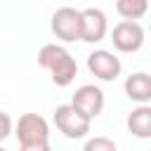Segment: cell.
I'll use <instances>...</instances> for the list:
<instances>
[{
    "label": "cell",
    "instance_id": "1",
    "mask_svg": "<svg viewBox=\"0 0 151 151\" xmlns=\"http://www.w3.org/2000/svg\"><path fill=\"white\" fill-rule=\"evenodd\" d=\"M38 64L50 71L52 83L59 85V87L71 85V83L76 80V76H78V64H76V59L71 57V52L64 50L61 45H54V42L40 47V52H38Z\"/></svg>",
    "mask_w": 151,
    "mask_h": 151
},
{
    "label": "cell",
    "instance_id": "2",
    "mask_svg": "<svg viewBox=\"0 0 151 151\" xmlns=\"http://www.w3.org/2000/svg\"><path fill=\"white\" fill-rule=\"evenodd\" d=\"M52 118H54L57 130L64 137H68V139H83V137H87L90 125H92V120H87L83 113H78L71 104H59L54 109Z\"/></svg>",
    "mask_w": 151,
    "mask_h": 151
},
{
    "label": "cell",
    "instance_id": "3",
    "mask_svg": "<svg viewBox=\"0 0 151 151\" xmlns=\"http://www.w3.org/2000/svg\"><path fill=\"white\" fill-rule=\"evenodd\" d=\"M17 139H19V146H26V144H40V142H50V125L42 116L38 113H24L19 120H17Z\"/></svg>",
    "mask_w": 151,
    "mask_h": 151
},
{
    "label": "cell",
    "instance_id": "4",
    "mask_svg": "<svg viewBox=\"0 0 151 151\" xmlns=\"http://www.w3.org/2000/svg\"><path fill=\"white\" fill-rule=\"evenodd\" d=\"M111 40H113V47L118 52H125V54L137 52L144 45V26L139 21H125L123 19V21H118L113 26Z\"/></svg>",
    "mask_w": 151,
    "mask_h": 151
},
{
    "label": "cell",
    "instance_id": "5",
    "mask_svg": "<svg viewBox=\"0 0 151 151\" xmlns=\"http://www.w3.org/2000/svg\"><path fill=\"white\" fill-rule=\"evenodd\" d=\"M52 33L64 42L80 40V9L76 7H59L52 14Z\"/></svg>",
    "mask_w": 151,
    "mask_h": 151
},
{
    "label": "cell",
    "instance_id": "6",
    "mask_svg": "<svg viewBox=\"0 0 151 151\" xmlns=\"http://www.w3.org/2000/svg\"><path fill=\"white\" fill-rule=\"evenodd\" d=\"M71 106L83 113L87 120H94L104 111V92L97 85H80L76 94L71 97Z\"/></svg>",
    "mask_w": 151,
    "mask_h": 151
},
{
    "label": "cell",
    "instance_id": "7",
    "mask_svg": "<svg viewBox=\"0 0 151 151\" xmlns=\"http://www.w3.org/2000/svg\"><path fill=\"white\" fill-rule=\"evenodd\" d=\"M106 33H109V21L99 7L80 9V40L94 45V42H101Z\"/></svg>",
    "mask_w": 151,
    "mask_h": 151
},
{
    "label": "cell",
    "instance_id": "8",
    "mask_svg": "<svg viewBox=\"0 0 151 151\" xmlns=\"http://www.w3.org/2000/svg\"><path fill=\"white\" fill-rule=\"evenodd\" d=\"M87 68H90V73L94 78H99L104 83H111V80H116L120 76L123 64H120V59L113 52H109V50H94L87 57Z\"/></svg>",
    "mask_w": 151,
    "mask_h": 151
},
{
    "label": "cell",
    "instance_id": "9",
    "mask_svg": "<svg viewBox=\"0 0 151 151\" xmlns=\"http://www.w3.org/2000/svg\"><path fill=\"white\" fill-rule=\"evenodd\" d=\"M125 94L137 104H149L151 101V76L144 73V71H137V73L127 76Z\"/></svg>",
    "mask_w": 151,
    "mask_h": 151
},
{
    "label": "cell",
    "instance_id": "10",
    "mask_svg": "<svg viewBox=\"0 0 151 151\" xmlns=\"http://www.w3.org/2000/svg\"><path fill=\"white\" fill-rule=\"evenodd\" d=\"M127 130L139 137V139H149L151 137V106L149 104H139L137 109H132V113L127 116Z\"/></svg>",
    "mask_w": 151,
    "mask_h": 151
},
{
    "label": "cell",
    "instance_id": "11",
    "mask_svg": "<svg viewBox=\"0 0 151 151\" xmlns=\"http://www.w3.org/2000/svg\"><path fill=\"white\" fill-rule=\"evenodd\" d=\"M116 12L125 21H137L149 12V0H116Z\"/></svg>",
    "mask_w": 151,
    "mask_h": 151
},
{
    "label": "cell",
    "instance_id": "12",
    "mask_svg": "<svg viewBox=\"0 0 151 151\" xmlns=\"http://www.w3.org/2000/svg\"><path fill=\"white\" fill-rule=\"evenodd\" d=\"M83 151H118L116 142L109 137H90L83 146Z\"/></svg>",
    "mask_w": 151,
    "mask_h": 151
},
{
    "label": "cell",
    "instance_id": "13",
    "mask_svg": "<svg viewBox=\"0 0 151 151\" xmlns=\"http://www.w3.org/2000/svg\"><path fill=\"white\" fill-rule=\"evenodd\" d=\"M9 132H12V118H9V113L0 111V142H5L9 137Z\"/></svg>",
    "mask_w": 151,
    "mask_h": 151
},
{
    "label": "cell",
    "instance_id": "14",
    "mask_svg": "<svg viewBox=\"0 0 151 151\" xmlns=\"http://www.w3.org/2000/svg\"><path fill=\"white\" fill-rule=\"evenodd\" d=\"M19 151H52V149H50V142H40V144H26V146H19Z\"/></svg>",
    "mask_w": 151,
    "mask_h": 151
},
{
    "label": "cell",
    "instance_id": "15",
    "mask_svg": "<svg viewBox=\"0 0 151 151\" xmlns=\"http://www.w3.org/2000/svg\"><path fill=\"white\" fill-rule=\"evenodd\" d=\"M0 151H5V149H2V146H0Z\"/></svg>",
    "mask_w": 151,
    "mask_h": 151
}]
</instances>
